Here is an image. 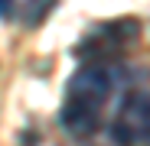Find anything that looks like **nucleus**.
<instances>
[{
  "mask_svg": "<svg viewBox=\"0 0 150 146\" xmlns=\"http://www.w3.org/2000/svg\"><path fill=\"white\" fill-rule=\"evenodd\" d=\"M111 136L121 146H134V143H147L150 136V94L147 91H134L127 101L121 104Z\"/></svg>",
  "mask_w": 150,
  "mask_h": 146,
  "instance_id": "obj_2",
  "label": "nucleus"
},
{
  "mask_svg": "<svg viewBox=\"0 0 150 146\" xmlns=\"http://www.w3.org/2000/svg\"><path fill=\"white\" fill-rule=\"evenodd\" d=\"M59 124H62V130H69L72 136H91L98 127H101V114H98V110H88V107H82V104L65 101L62 110H59Z\"/></svg>",
  "mask_w": 150,
  "mask_h": 146,
  "instance_id": "obj_4",
  "label": "nucleus"
},
{
  "mask_svg": "<svg viewBox=\"0 0 150 146\" xmlns=\"http://www.w3.org/2000/svg\"><path fill=\"white\" fill-rule=\"evenodd\" d=\"M111 94H114V68L108 62H88L85 68H79L72 75L65 88V101L101 114L105 104L111 101Z\"/></svg>",
  "mask_w": 150,
  "mask_h": 146,
  "instance_id": "obj_1",
  "label": "nucleus"
},
{
  "mask_svg": "<svg viewBox=\"0 0 150 146\" xmlns=\"http://www.w3.org/2000/svg\"><path fill=\"white\" fill-rule=\"evenodd\" d=\"M137 39V20H117V23H101L95 33L85 36V42L75 49V55H111L114 49H124Z\"/></svg>",
  "mask_w": 150,
  "mask_h": 146,
  "instance_id": "obj_3",
  "label": "nucleus"
},
{
  "mask_svg": "<svg viewBox=\"0 0 150 146\" xmlns=\"http://www.w3.org/2000/svg\"><path fill=\"white\" fill-rule=\"evenodd\" d=\"M52 7H56V0H26V3H23V26L36 29L39 23L52 13Z\"/></svg>",
  "mask_w": 150,
  "mask_h": 146,
  "instance_id": "obj_5",
  "label": "nucleus"
},
{
  "mask_svg": "<svg viewBox=\"0 0 150 146\" xmlns=\"http://www.w3.org/2000/svg\"><path fill=\"white\" fill-rule=\"evenodd\" d=\"M147 146H150V136H147Z\"/></svg>",
  "mask_w": 150,
  "mask_h": 146,
  "instance_id": "obj_7",
  "label": "nucleus"
},
{
  "mask_svg": "<svg viewBox=\"0 0 150 146\" xmlns=\"http://www.w3.org/2000/svg\"><path fill=\"white\" fill-rule=\"evenodd\" d=\"M13 7H16V0H0V20H10Z\"/></svg>",
  "mask_w": 150,
  "mask_h": 146,
  "instance_id": "obj_6",
  "label": "nucleus"
}]
</instances>
